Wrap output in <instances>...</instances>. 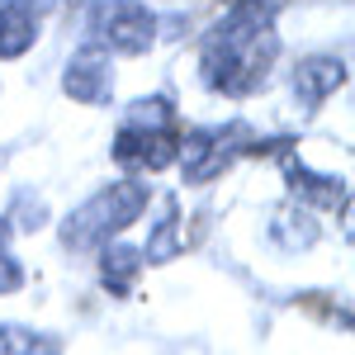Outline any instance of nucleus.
Instances as JSON below:
<instances>
[{"instance_id":"423d86ee","label":"nucleus","mask_w":355,"mask_h":355,"mask_svg":"<svg viewBox=\"0 0 355 355\" xmlns=\"http://www.w3.org/2000/svg\"><path fill=\"white\" fill-rule=\"evenodd\" d=\"M48 0H5L0 5V62H15L38 43V19Z\"/></svg>"},{"instance_id":"0eeeda50","label":"nucleus","mask_w":355,"mask_h":355,"mask_svg":"<svg viewBox=\"0 0 355 355\" xmlns=\"http://www.w3.org/2000/svg\"><path fill=\"white\" fill-rule=\"evenodd\" d=\"M341 85H346V62L341 57H303L294 67V100H303L308 110L331 100Z\"/></svg>"},{"instance_id":"7ed1b4c3","label":"nucleus","mask_w":355,"mask_h":355,"mask_svg":"<svg viewBox=\"0 0 355 355\" xmlns=\"http://www.w3.org/2000/svg\"><path fill=\"white\" fill-rule=\"evenodd\" d=\"M242 152H261V142L251 137L246 123H227V128H190L175 147V162L185 171L190 185H204L223 171H232Z\"/></svg>"},{"instance_id":"f257e3e1","label":"nucleus","mask_w":355,"mask_h":355,"mask_svg":"<svg viewBox=\"0 0 355 355\" xmlns=\"http://www.w3.org/2000/svg\"><path fill=\"white\" fill-rule=\"evenodd\" d=\"M147 204H152V190L137 175H123V180L105 185L100 194H90L81 209H71L62 218V246L67 251H100L123 227H133L147 214Z\"/></svg>"},{"instance_id":"ddd939ff","label":"nucleus","mask_w":355,"mask_h":355,"mask_svg":"<svg viewBox=\"0 0 355 355\" xmlns=\"http://www.w3.org/2000/svg\"><path fill=\"white\" fill-rule=\"evenodd\" d=\"M24 289V266L15 261V251L0 242V294H19Z\"/></svg>"},{"instance_id":"6e6552de","label":"nucleus","mask_w":355,"mask_h":355,"mask_svg":"<svg viewBox=\"0 0 355 355\" xmlns=\"http://www.w3.org/2000/svg\"><path fill=\"white\" fill-rule=\"evenodd\" d=\"M284 175H289V190L299 194L303 204H313V209H336V204H346V185H341L336 175L308 171L299 157H284Z\"/></svg>"},{"instance_id":"f03ea898","label":"nucleus","mask_w":355,"mask_h":355,"mask_svg":"<svg viewBox=\"0 0 355 355\" xmlns=\"http://www.w3.org/2000/svg\"><path fill=\"white\" fill-rule=\"evenodd\" d=\"M85 33L95 48L119 57H142L157 43V15L142 0H95L85 10Z\"/></svg>"},{"instance_id":"9b49d317","label":"nucleus","mask_w":355,"mask_h":355,"mask_svg":"<svg viewBox=\"0 0 355 355\" xmlns=\"http://www.w3.org/2000/svg\"><path fill=\"white\" fill-rule=\"evenodd\" d=\"M175 251H185V246L175 242V204H166L162 223L152 227V237H147V246H142V261L166 266V261H175Z\"/></svg>"},{"instance_id":"f8f14e48","label":"nucleus","mask_w":355,"mask_h":355,"mask_svg":"<svg viewBox=\"0 0 355 355\" xmlns=\"http://www.w3.org/2000/svg\"><path fill=\"white\" fill-rule=\"evenodd\" d=\"M43 351H57L53 336L33 327H15V322H0V355H43Z\"/></svg>"},{"instance_id":"1a4fd4ad","label":"nucleus","mask_w":355,"mask_h":355,"mask_svg":"<svg viewBox=\"0 0 355 355\" xmlns=\"http://www.w3.org/2000/svg\"><path fill=\"white\" fill-rule=\"evenodd\" d=\"M147 261H142V246H128V242H105V251H100V279H105V289L110 294H128L133 289L137 270H142Z\"/></svg>"},{"instance_id":"4468645a","label":"nucleus","mask_w":355,"mask_h":355,"mask_svg":"<svg viewBox=\"0 0 355 355\" xmlns=\"http://www.w3.org/2000/svg\"><path fill=\"white\" fill-rule=\"evenodd\" d=\"M43 355H57V351H43Z\"/></svg>"},{"instance_id":"39448f33","label":"nucleus","mask_w":355,"mask_h":355,"mask_svg":"<svg viewBox=\"0 0 355 355\" xmlns=\"http://www.w3.org/2000/svg\"><path fill=\"white\" fill-rule=\"evenodd\" d=\"M62 90L76 100V105H110L114 95V67L105 48H81L71 53V62L62 67Z\"/></svg>"},{"instance_id":"20e7f679","label":"nucleus","mask_w":355,"mask_h":355,"mask_svg":"<svg viewBox=\"0 0 355 355\" xmlns=\"http://www.w3.org/2000/svg\"><path fill=\"white\" fill-rule=\"evenodd\" d=\"M175 147H180V137L171 133V123H123L119 137H114V162L128 175L166 171L175 162Z\"/></svg>"},{"instance_id":"9d476101","label":"nucleus","mask_w":355,"mask_h":355,"mask_svg":"<svg viewBox=\"0 0 355 355\" xmlns=\"http://www.w3.org/2000/svg\"><path fill=\"white\" fill-rule=\"evenodd\" d=\"M270 237L284 251H308V246L318 242V218L308 214V209H284V214H275V227H270Z\"/></svg>"}]
</instances>
